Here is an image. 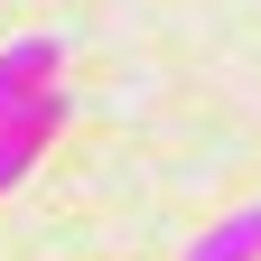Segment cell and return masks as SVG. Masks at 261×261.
<instances>
[{"mask_svg": "<svg viewBox=\"0 0 261 261\" xmlns=\"http://www.w3.org/2000/svg\"><path fill=\"white\" fill-rule=\"evenodd\" d=\"M56 75H65V47L56 38H10V47H0V121H10L28 93H47Z\"/></svg>", "mask_w": 261, "mask_h": 261, "instance_id": "7a4b0ae2", "label": "cell"}, {"mask_svg": "<svg viewBox=\"0 0 261 261\" xmlns=\"http://www.w3.org/2000/svg\"><path fill=\"white\" fill-rule=\"evenodd\" d=\"M56 130H65V93H56V84H47V93H28V103L0 121V196H10V187H28V168L47 159V140H56Z\"/></svg>", "mask_w": 261, "mask_h": 261, "instance_id": "6da1fadb", "label": "cell"}, {"mask_svg": "<svg viewBox=\"0 0 261 261\" xmlns=\"http://www.w3.org/2000/svg\"><path fill=\"white\" fill-rule=\"evenodd\" d=\"M187 261H261V205H233L224 224H205L187 243Z\"/></svg>", "mask_w": 261, "mask_h": 261, "instance_id": "3957f363", "label": "cell"}]
</instances>
